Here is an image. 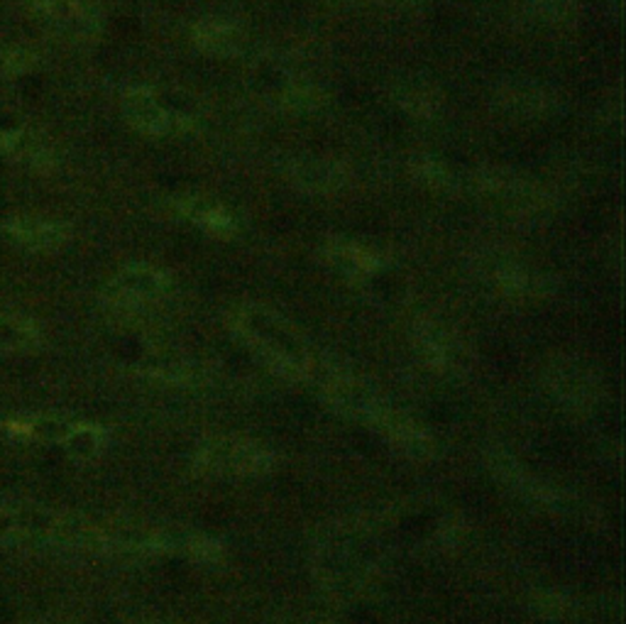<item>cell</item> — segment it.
Returning <instances> with one entry per match:
<instances>
[{
	"label": "cell",
	"instance_id": "cell-1",
	"mask_svg": "<svg viewBox=\"0 0 626 624\" xmlns=\"http://www.w3.org/2000/svg\"><path fill=\"white\" fill-rule=\"evenodd\" d=\"M233 329L237 339H243L247 348L272 373L284 380H304L313 370V356L301 333L294 323L287 321L282 313L262 303H245L233 313Z\"/></svg>",
	"mask_w": 626,
	"mask_h": 624
},
{
	"label": "cell",
	"instance_id": "cell-2",
	"mask_svg": "<svg viewBox=\"0 0 626 624\" xmlns=\"http://www.w3.org/2000/svg\"><path fill=\"white\" fill-rule=\"evenodd\" d=\"M323 394L331 402L340 414L350 416L355 421H362L367 426H374L382 436H387L399 451H404L411 458H426L434 451L431 436L421 426L401 414L397 409H391L377 392L357 377L348 375H335L323 387Z\"/></svg>",
	"mask_w": 626,
	"mask_h": 624
},
{
	"label": "cell",
	"instance_id": "cell-3",
	"mask_svg": "<svg viewBox=\"0 0 626 624\" xmlns=\"http://www.w3.org/2000/svg\"><path fill=\"white\" fill-rule=\"evenodd\" d=\"M193 466L201 475L253 477L264 475L274 466V456L257 441L223 436L203 443L196 451Z\"/></svg>",
	"mask_w": 626,
	"mask_h": 624
},
{
	"label": "cell",
	"instance_id": "cell-4",
	"mask_svg": "<svg viewBox=\"0 0 626 624\" xmlns=\"http://www.w3.org/2000/svg\"><path fill=\"white\" fill-rule=\"evenodd\" d=\"M172 292V279L152 265H130L121 269L108 286L105 302L125 313H148Z\"/></svg>",
	"mask_w": 626,
	"mask_h": 624
},
{
	"label": "cell",
	"instance_id": "cell-5",
	"mask_svg": "<svg viewBox=\"0 0 626 624\" xmlns=\"http://www.w3.org/2000/svg\"><path fill=\"white\" fill-rule=\"evenodd\" d=\"M122 113L135 131L152 135V138L182 131L186 125V118L166 108L159 101V95L148 86H135L122 95Z\"/></svg>",
	"mask_w": 626,
	"mask_h": 624
},
{
	"label": "cell",
	"instance_id": "cell-6",
	"mask_svg": "<svg viewBox=\"0 0 626 624\" xmlns=\"http://www.w3.org/2000/svg\"><path fill=\"white\" fill-rule=\"evenodd\" d=\"M289 179L309 194H333L345 182V172L338 162L323 157H299L291 162Z\"/></svg>",
	"mask_w": 626,
	"mask_h": 624
},
{
	"label": "cell",
	"instance_id": "cell-7",
	"mask_svg": "<svg viewBox=\"0 0 626 624\" xmlns=\"http://www.w3.org/2000/svg\"><path fill=\"white\" fill-rule=\"evenodd\" d=\"M179 211L196 226L203 228L206 233L218 235V238H230L237 231L230 211L220 206L218 201L206 199V196H186L179 201Z\"/></svg>",
	"mask_w": 626,
	"mask_h": 624
},
{
	"label": "cell",
	"instance_id": "cell-8",
	"mask_svg": "<svg viewBox=\"0 0 626 624\" xmlns=\"http://www.w3.org/2000/svg\"><path fill=\"white\" fill-rule=\"evenodd\" d=\"M193 44L199 47L201 52L210 54V57H235L243 47V35L233 23H223V20H201L199 25L193 27Z\"/></svg>",
	"mask_w": 626,
	"mask_h": 624
},
{
	"label": "cell",
	"instance_id": "cell-9",
	"mask_svg": "<svg viewBox=\"0 0 626 624\" xmlns=\"http://www.w3.org/2000/svg\"><path fill=\"white\" fill-rule=\"evenodd\" d=\"M328 260L333 262V267L340 269L345 277H370L380 269V258L372 250H367L360 243L345 240V238H335L328 243Z\"/></svg>",
	"mask_w": 626,
	"mask_h": 624
},
{
	"label": "cell",
	"instance_id": "cell-10",
	"mask_svg": "<svg viewBox=\"0 0 626 624\" xmlns=\"http://www.w3.org/2000/svg\"><path fill=\"white\" fill-rule=\"evenodd\" d=\"M550 380H553L550 384H553L556 394L566 399L568 404H587L592 392H595L590 375L585 370H577L570 360L560 363V367L550 373Z\"/></svg>",
	"mask_w": 626,
	"mask_h": 624
},
{
	"label": "cell",
	"instance_id": "cell-11",
	"mask_svg": "<svg viewBox=\"0 0 626 624\" xmlns=\"http://www.w3.org/2000/svg\"><path fill=\"white\" fill-rule=\"evenodd\" d=\"M414 339H416L421 356L426 357L431 365H435V367H443L451 360L452 340L448 336V330L441 329L438 323L421 321L414 329Z\"/></svg>",
	"mask_w": 626,
	"mask_h": 624
},
{
	"label": "cell",
	"instance_id": "cell-12",
	"mask_svg": "<svg viewBox=\"0 0 626 624\" xmlns=\"http://www.w3.org/2000/svg\"><path fill=\"white\" fill-rule=\"evenodd\" d=\"M61 443H64V448H67L69 456H74V458L78 460H88L101 453V448H103L105 443V434L103 429H98V426L71 424L69 434L64 436V441Z\"/></svg>",
	"mask_w": 626,
	"mask_h": 624
},
{
	"label": "cell",
	"instance_id": "cell-13",
	"mask_svg": "<svg viewBox=\"0 0 626 624\" xmlns=\"http://www.w3.org/2000/svg\"><path fill=\"white\" fill-rule=\"evenodd\" d=\"M397 101L407 113H411L414 118H421V121L434 118L435 111H438V104H441V98L435 95L434 88L426 86V84H407L404 88H399Z\"/></svg>",
	"mask_w": 626,
	"mask_h": 624
},
{
	"label": "cell",
	"instance_id": "cell-14",
	"mask_svg": "<svg viewBox=\"0 0 626 624\" xmlns=\"http://www.w3.org/2000/svg\"><path fill=\"white\" fill-rule=\"evenodd\" d=\"M13 233L18 235L20 240L32 248H54L64 240V228L54 226V223H40V221H22L13 226Z\"/></svg>",
	"mask_w": 626,
	"mask_h": 624
},
{
	"label": "cell",
	"instance_id": "cell-15",
	"mask_svg": "<svg viewBox=\"0 0 626 624\" xmlns=\"http://www.w3.org/2000/svg\"><path fill=\"white\" fill-rule=\"evenodd\" d=\"M27 434L42 439V441H64V436L69 434L71 424L59 416H35L32 421H27Z\"/></svg>",
	"mask_w": 626,
	"mask_h": 624
},
{
	"label": "cell",
	"instance_id": "cell-16",
	"mask_svg": "<svg viewBox=\"0 0 626 624\" xmlns=\"http://www.w3.org/2000/svg\"><path fill=\"white\" fill-rule=\"evenodd\" d=\"M32 339H35V330L30 329L27 323L13 321V319H3V316H0V350L22 348Z\"/></svg>",
	"mask_w": 626,
	"mask_h": 624
},
{
	"label": "cell",
	"instance_id": "cell-17",
	"mask_svg": "<svg viewBox=\"0 0 626 624\" xmlns=\"http://www.w3.org/2000/svg\"><path fill=\"white\" fill-rule=\"evenodd\" d=\"M414 172L418 174V179H424L431 186H451L452 184L451 169L443 162H435V159H428V157L414 165Z\"/></svg>",
	"mask_w": 626,
	"mask_h": 624
},
{
	"label": "cell",
	"instance_id": "cell-18",
	"mask_svg": "<svg viewBox=\"0 0 626 624\" xmlns=\"http://www.w3.org/2000/svg\"><path fill=\"white\" fill-rule=\"evenodd\" d=\"M15 529V520L10 517V514H5V511H0V531H13Z\"/></svg>",
	"mask_w": 626,
	"mask_h": 624
},
{
	"label": "cell",
	"instance_id": "cell-19",
	"mask_svg": "<svg viewBox=\"0 0 626 624\" xmlns=\"http://www.w3.org/2000/svg\"><path fill=\"white\" fill-rule=\"evenodd\" d=\"M391 3H421V0H391Z\"/></svg>",
	"mask_w": 626,
	"mask_h": 624
},
{
	"label": "cell",
	"instance_id": "cell-20",
	"mask_svg": "<svg viewBox=\"0 0 626 624\" xmlns=\"http://www.w3.org/2000/svg\"><path fill=\"white\" fill-rule=\"evenodd\" d=\"M152 624H162V622H152Z\"/></svg>",
	"mask_w": 626,
	"mask_h": 624
}]
</instances>
